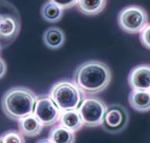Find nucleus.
Wrapping results in <instances>:
<instances>
[{
    "label": "nucleus",
    "mask_w": 150,
    "mask_h": 143,
    "mask_svg": "<svg viewBox=\"0 0 150 143\" xmlns=\"http://www.w3.org/2000/svg\"><path fill=\"white\" fill-rule=\"evenodd\" d=\"M111 80L112 71L110 67L98 60H89L80 64L73 75V82L85 96L105 91Z\"/></svg>",
    "instance_id": "1"
},
{
    "label": "nucleus",
    "mask_w": 150,
    "mask_h": 143,
    "mask_svg": "<svg viewBox=\"0 0 150 143\" xmlns=\"http://www.w3.org/2000/svg\"><path fill=\"white\" fill-rule=\"evenodd\" d=\"M38 96L29 88L13 87L8 89L2 97V112L9 120H16L33 114Z\"/></svg>",
    "instance_id": "2"
},
{
    "label": "nucleus",
    "mask_w": 150,
    "mask_h": 143,
    "mask_svg": "<svg viewBox=\"0 0 150 143\" xmlns=\"http://www.w3.org/2000/svg\"><path fill=\"white\" fill-rule=\"evenodd\" d=\"M20 13L6 0H0V47L6 48L16 39L21 32Z\"/></svg>",
    "instance_id": "3"
},
{
    "label": "nucleus",
    "mask_w": 150,
    "mask_h": 143,
    "mask_svg": "<svg viewBox=\"0 0 150 143\" xmlns=\"http://www.w3.org/2000/svg\"><path fill=\"white\" fill-rule=\"evenodd\" d=\"M49 96L60 111L76 110L85 97L74 82L67 79L56 82L52 86Z\"/></svg>",
    "instance_id": "4"
},
{
    "label": "nucleus",
    "mask_w": 150,
    "mask_h": 143,
    "mask_svg": "<svg viewBox=\"0 0 150 143\" xmlns=\"http://www.w3.org/2000/svg\"><path fill=\"white\" fill-rule=\"evenodd\" d=\"M117 22L120 28L130 35L138 34L149 23L148 13L143 7L131 5L119 12Z\"/></svg>",
    "instance_id": "5"
},
{
    "label": "nucleus",
    "mask_w": 150,
    "mask_h": 143,
    "mask_svg": "<svg viewBox=\"0 0 150 143\" xmlns=\"http://www.w3.org/2000/svg\"><path fill=\"white\" fill-rule=\"evenodd\" d=\"M107 105L98 97L85 96L77 107V111L84 126L95 127L100 126Z\"/></svg>",
    "instance_id": "6"
},
{
    "label": "nucleus",
    "mask_w": 150,
    "mask_h": 143,
    "mask_svg": "<svg viewBox=\"0 0 150 143\" xmlns=\"http://www.w3.org/2000/svg\"><path fill=\"white\" fill-rule=\"evenodd\" d=\"M129 123V113L120 104H113L106 107L101 126L107 133L118 134L126 128Z\"/></svg>",
    "instance_id": "7"
},
{
    "label": "nucleus",
    "mask_w": 150,
    "mask_h": 143,
    "mask_svg": "<svg viewBox=\"0 0 150 143\" xmlns=\"http://www.w3.org/2000/svg\"><path fill=\"white\" fill-rule=\"evenodd\" d=\"M61 111L49 95L38 96L33 115L44 127L52 126L59 121Z\"/></svg>",
    "instance_id": "8"
},
{
    "label": "nucleus",
    "mask_w": 150,
    "mask_h": 143,
    "mask_svg": "<svg viewBox=\"0 0 150 143\" xmlns=\"http://www.w3.org/2000/svg\"><path fill=\"white\" fill-rule=\"evenodd\" d=\"M129 86L132 90H150V67L149 64L135 66L127 77Z\"/></svg>",
    "instance_id": "9"
},
{
    "label": "nucleus",
    "mask_w": 150,
    "mask_h": 143,
    "mask_svg": "<svg viewBox=\"0 0 150 143\" xmlns=\"http://www.w3.org/2000/svg\"><path fill=\"white\" fill-rule=\"evenodd\" d=\"M129 105L133 110L145 113L150 110V90H131L128 96Z\"/></svg>",
    "instance_id": "10"
},
{
    "label": "nucleus",
    "mask_w": 150,
    "mask_h": 143,
    "mask_svg": "<svg viewBox=\"0 0 150 143\" xmlns=\"http://www.w3.org/2000/svg\"><path fill=\"white\" fill-rule=\"evenodd\" d=\"M45 45L50 49H60L65 42L66 37L63 30L57 27L47 28L42 35Z\"/></svg>",
    "instance_id": "11"
},
{
    "label": "nucleus",
    "mask_w": 150,
    "mask_h": 143,
    "mask_svg": "<svg viewBox=\"0 0 150 143\" xmlns=\"http://www.w3.org/2000/svg\"><path fill=\"white\" fill-rule=\"evenodd\" d=\"M44 126L33 114L18 120L19 131L23 136L35 137L41 134Z\"/></svg>",
    "instance_id": "12"
},
{
    "label": "nucleus",
    "mask_w": 150,
    "mask_h": 143,
    "mask_svg": "<svg viewBox=\"0 0 150 143\" xmlns=\"http://www.w3.org/2000/svg\"><path fill=\"white\" fill-rule=\"evenodd\" d=\"M59 123L61 126L74 133L80 131L84 126L77 109L61 111Z\"/></svg>",
    "instance_id": "13"
},
{
    "label": "nucleus",
    "mask_w": 150,
    "mask_h": 143,
    "mask_svg": "<svg viewBox=\"0 0 150 143\" xmlns=\"http://www.w3.org/2000/svg\"><path fill=\"white\" fill-rule=\"evenodd\" d=\"M107 0H77L76 7L80 13L86 16H96L104 10Z\"/></svg>",
    "instance_id": "14"
},
{
    "label": "nucleus",
    "mask_w": 150,
    "mask_h": 143,
    "mask_svg": "<svg viewBox=\"0 0 150 143\" xmlns=\"http://www.w3.org/2000/svg\"><path fill=\"white\" fill-rule=\"evenodd\" d=\"M48 138L52 143H74L76 135L74 132L57 124L49 131Z\"/></svg>",
    "instance_id": "15"
},
{
    "label": "nucleus",
    "mask_w": 150,
    "mask_h": 143,
    "mask_svg": "<svg viewBox=\"0 0 150 143\" xmlns=\"http://www.w3.org/2000/svg\"><path fill=\"white\" fill-rule=\"evenodd\" d=\"M41 15L46 22L57 23L63 17V9L58 5L49 0L42 5L41 8Z\"/></svg>",
    "instance_id": "16"
},
{
    "label": "nucleus",
    "mask_w": 150,
    "mask_h": 143,
    "mask_svg": "<svg viewBox=\"0 0 150 143\" xmlns=\"http://www.w3.org/2000/svg\"><path fill=\"white\" fill-rule=\"evenodd\" d=\"M2 143H26L24 136L16 130H9L1 135Z\"/></svg>",
    "instance_id": "17"
},
{
    "label": "nucleus",
    "mask_w": 150,
    "mask_h": 143,
    "mask_svg": "<svg viewBox=\"0 0 150 143\" xmlns=\"http://www.w3.org/2000/svg\"><path fill=\"white\" fill-rule=\"evenodd\" d=\"M149 31H150V24L149 23L143 28L142 30L139 32V38H140L141 43L144 47L147 49H150L149 43Z\"/></svg>",
    "instance_id": "18"
},
{
    "label": "nucleus",
    "mask_w": 150,
    "mask_h": 143,
    "mask_svg": "<svg viewBox=\"0 0 150 143\" xmlns=\"http://www.w3.org/2000/svg\"><path fill=\"white\" fill-rule=\"evenodd\" d=\"M60 6L63 9H67L74 6L77 0H49Z\"/></svg>",
    "instance_id": "19"
},
{
    "label": "nucleus",
    "mask_w": 150,
    "mask_h": 143,
    "mask_svg": "<svg viewBox=\"0 0 150 143\" xmlns=\"http://www.w3.org/2000/svg\"><path fill=\"white\" fill-rule=\"evenodd\" d=\"M7 72V66L6 63L2 57H0V79L4 77Z\"/></svg>",
    "instance_id": "20"
},
{
    "label": "nucleus",
    "mask_w": 150,
    "mask_h": 143,
    "mask_svg": "<svg viewBox=\"0 0 150 143\" xmlns=\"http://www.w3.org/2000/svg\"><path fill=\"white\" fill-rule=\"evenodd\" d=\"M35 143H52V142L48 138H44L38 140Z\"/></svg>",
    "instance_id": "21"
},
{
    "label": "nucleus",
    "mask_w": 150,
    "mask_h": 143,
    "mask_svg": "<svg viewBox=\"0 0 150 143\" xmlns=\"http://www.w3.org/2000/svg\"><path fill=\"white\" fill-rule=\"evenodd\" d=\"M0 143H2V139H1V136H0Z\"/></svg>",
    "instance_id": "22"
},
{
    "label": "nucleus",
    "mask_w": 150,
    "mask_h": 143,
    "mask_svg": "<svg viewBox=\"0 0 150 143\" xmlns=\"http://www.w3.org/2000/svg\"><path fill=\"white\" fill-rule=\"evenodd\" d=\"M1 50H2V49H1V47H0V52H1Z\"/></svg>",
    "instance_id": "23"
}]
</instances>
